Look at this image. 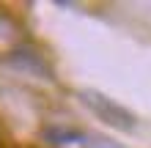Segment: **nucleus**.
Instances as JSON below:
<instances>
[{
	"label": "nucleus",
	"instance_id": "obj_1",
	"mask_svg": "<svg viewBox=\"0 0 151 148\" xmlns=\"http://www.w3.org/2000/svg\"><path fill=\"white\" fill-rule=\"evenodd\" d=\"M80 99H83V104L102 121V124H107L113 129L132 132L135 124H137V118L132 115L127 107H121L118 102H113L110 96H104V93H99V91H80Z\"/></svg>",
	"mask_w": 151,
	"mask_h": 148
},
{
	"label": "nucleus",
	"instance_id": "obj_2",
	"mask_svg": "<svg viewBox=\"0 0 151 148\" xmlns=\"http://www.w3.org/2000/svg\"><path fill=\"white\" fill-rule=\"evenodd\" d=\"M44 140L52 145H74V143H83L85 137H83V132L69 129V126H47L44 129Z\"/></svg>",
	"mask_w": 151,
	"mask_h": 148
}]
</instances>
